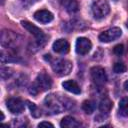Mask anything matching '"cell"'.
<instances>
[{
    "label": "cell",
    "mask_w": 128,
    "mask_h": 128,
    "mask_svg": "<svg viewBox=\"0 0 128 128\" xmlns=\"http://www.w3.org/2000/svg\"><path fill=\"white\" fill-rule=\"evenodd\" d=\"M52 86V80L51 77L45 73V72H41L38 74L35 82L32 84L30 89V93L36 95L38 92H42V91H46L48 89H50Z\"/></svg>",
    "instance_id": "obj_1"
},
{
    "label": "cell",
    "mask_w": 128,
    "mask_h": 128,
    "mask_svg": "<svg viewBox=\"0 0 128 128\" xmlns=\"http://www.w3.org/2000/svg\"><path fill=\"white\" fill-rule=\"evenodd\" d=\"M48 59L51 63V67L53 69V71L59 75V76H65L68 75L70 73V71L72 70V63L69 60H65V59H51L50 55H47Z\"/></svg>",
    "instance_id": "obj_2"
},
{
    "label": "cell",
    "mask_w": 128,
    "mask_h": 128,
    "mask_svg": "<svg viewBox=\"0 0 128 128\" xmlns=\"http://www.w3.org/2000/svg\"><path fill=\"white\" fill-rule=\"evenodd\" d=\"M91 11L93 17L97 20L106 17L110 11V6L107 0H94L91 6Z\"/></svg>",
    "instance_id": "obj_3"
},
{
    "label": "cell",
    "mask_w": 128,
    "mask_h": 128,
    "mask_svg": "<svg viewBox=\"0 0 128 128\" xmlns=\"http://www.w3.org/2000/svg\"><path fill=\"white\" fill-rule=\"evenodd\" d=\"M21 24H22V26H23L27 31H29L32 35L35 36L37 42H38L40 45H43V44L46 42L47 36L45 35V33H44L40 28H38L37 26H35L34 24H32V23H30V22H28V21H22Z\"/></svg>",
    "instance_id": "obj_4"
},
{
    "label": "cell",
    "mask_w": 128,
    "mask_h": 128,
    "mask_svg": "<svg viewBox=\"0 0 128 128\" xmlns=\"http://www.w3.org/2000/svg\"><path fill=\"white\" fill-rule=\"evenodd\" d=\"M122 34V31L120 28L118 27H113V28H110L104 32H102L100 35H99V40L101 42H104V43H108V42H111V41H114L116 39H118Z\"/></svg>",
    "instance_id": "obj_5"
},
{
    "label": "cell",
    "mask_w": 128,
    "mask_h": 128,
    "mask_svg": "<svg viewBox=\"0 0 128 128\" xmlns=\"http://www.w3.org/2000/svg\"><path fill=\"white\" fill-rule=\"evenodd\" d=\"M91 73V78L93 80V82L97 85H103L106 83L107 81V76L105 73V70L100 67V66H95L92 67L90 70Z\"/></svg>",
    "instance_id": "obj_6"
},
{
    "label": "cell",
    "mask_w": 128,
    "mask_h": 128,
    "mask_svg": "<svg viewBox=\"0 0 128 128\" xmlns=\"http://www.w3.org/2000/svg\"><path fill=\"white\" fill-rule=\"evenodd\" d=\"M91 47H92V44H91L90 40L87 39V38H85V37H80V38H78L76 40L75 50L80 55L87 54L91 50Z\"/></svg>",
    "instance_id": "obj_7"
},
{
    "label": "cell",
    "mask_w": 128,
    "mask_h": 128,
    "mask_svg": "<svg viewBox=\"0 0 128 128\" xmlns=\"http://www.w3.org/2000/svg\"><path fill=\"white\" fill-rule=\"evenodd\" d=\"M6 106L13 114H19L24 110V103L19 98H9L6 101Z\"/></svg>",
    "instance_id": "obj_8"
},
{
    "label": "cell",
    "mask_w": 128,
    "mask_h": 128,
    "mask_svg": "<svg viewBox=\"0 0 128 128\" xmlns=\"http://www.w3.org/2000/svg\"><path fill=\"white\" fill-rule=\"evenodd\" d=\"M34 18L36 21L43 23V24H46V23H49L53 20V14L48 10L41 9V10H38L34 13Z\"/></svg>",
    "instance_id": "obj_9"
},
{
    "label": "cell",
    "mask_w": 128,
    "mask_h": 128,
    "mask_svg": "<svg viewBox=\"0 0 128 128\" xmlns=\"http://www.w3.org/2000/svg\"><path fill=\"white\" fill-rule=\"evenodd\" d=\"M53 50L59 54H66L69 51V43L65 39H58L53 43Z\"/></svg>",
    "instance_id": "obj_10"
},
{
    "label": "cell",
    "mask_w": 128,
    "mask_h": 128,
    "mask_svg": "<svg viewBox=\"0 0 128 128\" xmlns=\"http://www.w3.org/2000/svg\"><path fill=\"white\" fill-rule=\"evenodd\" d=\"M59 3L62 5V7L65 8V10L69 13H75L78 11L79 5L77 0H58Z\"/></svg>",
    "instance_id": "obj_11"
},
{
    "label": "cell",
    "mask_w": 128,
    "mask_h": 128,
    "mask_svg": "<svg viewBox=\"0 0 128 128\" xmlns=\"http://www.w3.org/2000/svg\"><path fill=\"white\" fill-rule=\"evenodd\" d=\"M62 86L64 89H66L67 91L74 93V94H80V92H81L79 85L74 80H66L62 83Z\"/></svg>",
    "instance_id": "obj_12"
},
{
    "label": "cell",
    "mask_w": 128,
    "mask_h": 128,
    "mask_svg": "<svg viewBox=\"0 0 128 128\" xmlns=\"http://www.w3.org/2000/svg\"><path fill=\"white\" fill-rule=\"evenodd\" d=\"M80 125H81L80 122H78L75 118L71 116H65L60 122V126L64 128H76L79 127Z\"/></svg>",
    "instance_id": "obj_13"
},
{
    "label": "cell",
    "mask_w": 128,
    "mask_h": 128,
    "mask_svg": "<svg viewBox=\"0 0 128 128\" xmlns=\"http://www.w3.org/2000/svg\"><path fill=\"white\" fill-rule=\"evenodd\" d=\"M112 101L109 98H104L99 103V110L102 113H108L112 108Z\"/></svg>",
    "instance_id": "obj_14"
},
{
    "label": "cell",
    "mask_w": 128,
    "mask_h": 128,
    "mask_svg": "<svg viewBox=\"0 0 128 128\" xmlns=\"http://www.w3.org/2000/svg\"><path fill=\"white\" fill-rule=\"evenodd\" d=\"M119 112L123 116H128V98H122L119 102Z\"/></svg>",
    "instance_id": "obj_15"
},
{
    "label": "cell",
    "mask_w": 128,
    "mask_h": 128,
    "mask_svg": "<svg viewBox=\"0 0 128 128\" xmlns=\"http://www.w3.org/2000/svg\"><path fill=\"white\" fill-rule=\"evenodd\" d=\"M82 109L87 114H92L95 110V103L91 100H86L82 104Z\"/></svg>",
    "instance_id": "obj_16"
},
{
    "label": "cell",
    "mask_w": 128,
    "mask_h": 128,
    "mask_svg": "<svg viewBox=\"0 0 128 128\" xmlns=\"http://www.w3.org/2000/svg\"><path fill=\"white\" fill-rule=\"evenodd\" d=\"M27 105H28V107H29V109H30V111H31V114H32L34 117H39V116L41 115V113H40L38 107L36 106V104H34V103L30 102V101H27Z\"/></svg>",
    "instance_id": "obj_17"
},
{
    "label": "cell",
    "mask_w": 128,
    "mask_h": 128,
    "mask_svg": "<svg viewBox=\"0 0 128 128\" xmlns=\"http://www.w3.org/2000/svg\"><path fill=\"white\" fill-rule=\"evenodd\" d=\"M113 70H114L115 73H118V74H120V73H124V72L126 71V66H125L123 63L117 62V63L114 64V66H113Z\"/></svg>",
    "instance_id": "obj_18"
},
{
    "label": "cell",
    "mask_w": 128,
    "mask_h": 128,
    "mask_svg": "<svg viewBox=\"0 0 128 128\" xmlns=\"http://www.w3.org/2000/svg\"><path fill=\"white\" fill-rule=\"evenodd\" d=\"M113 51H114V53L116 54V55H122L123 53H124V46L122 45V44H118V45H116L115 47H114V49H113Z\"/></svg>",
    "instance_id": "obj_19"
},
{
    "label": "cell",
    "mask_w": 128,
    "mask_h": 128,
    "mask_svg": "<svg viewBox=\"0 0 128 128\" xmlns=\"http://www.w3.org/2000/svg\"><path fill=\"white\" fill-rule=\"evenodd\" d=\"M38 0H22V5L26 8L30 7L31 5H33L34 3H36Z\"/></svg>",
    "instance_id": "obj_20"
},
{
    "label": "cell",
    "mask_w": 128,
    "mask_h": 128,
    "mask_svg": "<svg viewBox=\"0 0 128 128\" xmlns=\"http://www.w3.org/2000/svg\"><path fill=\"white\" fill-rule=\"evenodd\" d=\"M38 127H53V124H51L50 122H41L38 124Z\"/></svg>",
    "instance_id": "obj_21"
},
{
    "label": "cell",
    "mask_w": 128,
    "mask_h": 128,
    "mask_svg": "<svg viewBox=\"0 0 128 128\" xmlns=\"http://www.w3.org/2000/svg\"><path fill=\"white\" fill-rule=\"evenodd\" d=\"M123 86H124V89H125L126 91H128V80H126V81L124 82V85H123Z\"/></svg>",
    "instance_id": "obj_22"
},
{
    "label": "cell",
    "mask_w": 128,
    "mask_h": 128,
    "mask_svg": "<svg viewBox=\"0 0 128 128\" xmlns=\"http://www.w3.org/2000/svg\"><path fill=\"white\" fill-rule=\"evenodd\" d=\"M4 119V115H3V112H1V120Z\"/></svg>",
    "instance_id": "obj_23"
},
{
    "label": "cell",
    "mask_w": 128,
    "mask_h": 128,
    "mask_svg": "<svg viewBox=\"0 0 128 128\" xmlns=\"http://www.w3.org/2000/svg\"><path fill=\"white\" fill-rule=\"evenodd\" d=\"M126 26H127V27H128V21H127V23H126Z\"/></svg>",
    "instance_id": "obj_24"
},
{
    "label": "cell",
    "mask_w": 128,
    "mask_h": 128,
    "mask_svg": "<svg viewBox=\"0 0 128 128\" xmlns=\"http://www.w3.org/2000/svg\"><path fill=\"white\" fill-rule=\"evenodd\" d=\"M115 1H117V0H115Z\"/></svg>",
    "instance_id": "obj_25"
}]
</instances>
